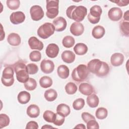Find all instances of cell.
I'll return each instance as SVG.
<instances>
[{
	"label": "cell",
	"mask_w": 129,
	"mask_h": 129,
	"mask_svg": "<svg viewBox=\"0 0 129 129\" xmlns=\"http://www.w3.org/2000/svg\"><path fill=\"white\" fill-rule=\"evenodd\" d=\"M87 14V9L83 6H71L66 10L67 17L76 22L82 21Z\"/></svg>",
	"instance_id": "cell-1"
},
{
	"label": "cell",
	"mask_w": 129,
	"mask_h": 129,
	"mask_svg": "<svg viewBox=\"0 0 129 129\" xmlns=\"http://www.w3.org/2000/svg\"><path fill=\"white\" fill-rule=\"evenodd\" d=\"M14 69L18 82L24 83L29 79V73L27 71L26 62L22 60L17 61L14 66Z\"/></svg>",
	"instance_id": "cell-2"
},
{
	"label": "cell",
	"mask_w": 129,
	"mask_h": 129,
	"mask_svg": "<svg viewBox=\"0 0 129 129\" xmlns=\"http://www.w3.org/2000/svg\"><path fill=\"white\" fill-rule=\"evenodd\" d=\"M89 71L87 67L83 64L79 65L75 68L72 73V79L78 82H83L88 78Z\"/></svg>",
	"instance_id": "cell-3"
},
{
	"label": "cell",
	"mask_w": 129,
	"mask_h": 129,
	"mask_svg": "<svg viewBox=\"0 0 129 129\" xmlns=\"http://www.w3.org/2000/svg\"><path fill=\"white\" fill-rule=\"evenodd\" d=\"M55 28L50 23L46 22L40 26L37 30V35L42 39H47L54 34Z\"/></svg>",
	"instance_id": "cell-4"
},
{
	"label": "cell",
	"mask_w": 129,
	"mask_h": 129,
	"mask_svg": "<svg viewBox=\"0 0 129 129\" xmlns=\"http://www.w3.org/2000/svg\"><path fill=\"white\" fill-rule=\"evenodd\" d=\"M59 1H46V15L49 19L55 18L58 14Z\"/></svg>",
	"instance_id": "cell-5"
},
{
	"label": "cell",
	"mask_w": 129,
	"mask_h": 129,
	"mask_svg": "<svg viewBox=\"0 0 129 129\" xmlns=\"http://www.w3.org/2000/svg\"><path fill=\"white\" fill-rule=\"evenodd\" d=\"M14 70L12 67H7L4 69L1 78L2 83L4 86L10 87L14 84Z\"/></svg>",
	"instance_id": "cell-6"
},
{
	"label": "cell",
	"mask_w": 129,
	"mask_h": 129,
	"mask_svg": "<svg viewBox=\"0 0 129 129\" xmlns=\"http://www.w3.org/2000/svg\"><path fill=\"white\" fill-rule=\"evenodd\" d=\"M102 13V10L100 6L95 5L92 7L90 10V13L87 18L89 21L93 24L98 23L100 19V16Z\"/></svg>",
	"instance_id": "cell-7"
},
{
	"label": "cell",
	"mask_w": 129,
	"mask_h": 129,
	"mask_svg": "<svg viewBox=\"0 0 129 129\" xmlns=\"http://www.w3.org/2000/svg\"><path fill=\"white\" fill-rule=\"evenodd\" d=\"M31 18L32 20L38 21L42 19L44 16V12L42 8L38 5L33 6L30 10Z\"/></svg>",
	"instance_id": "cell-8"
},
{
	"label": "cell",
	"mask_w": 129,
	"mask_h": 129,
	"mask_svg": "<svg viewBox=\"0 0 129 129\" xmlns=\"http://www.w3.org/2000/svg\"><path fill=\"white\" fill-rule=\"evenodd\" d=\"M102 65V61L99 59H93L88 63L87 68L90 72L96 75L100 71Z\"/></svg>",
	"instance_id": "cell-9"
},
{
	"label": "cell",
	"mask_w": 129,
	"mask_h": 129,
	"mask_svg": "<svg viewBox=\"0 0 129 129\" xmlns=\"http://www.w3.org/2000/svg\"><path fill=\"white\" fill-rule=\"evenodd\" d=\"M108 16L111 21H118L122 18V11L119 8H112L108 12Z\"/></svg>",
	"instance_id": "cell-10"
},
{
	"label": "cell",
	"mask_w": 129,
	"mask_h": 129,
	"mask_svg": "<svg viewBox=\"0 0 129 129\" xmlns=\"http://www.w3.org/2000/svg\"><path fill=\"white\" fill-rule=\"evenodd\" d=\"M10 20L12 24L18 25L24 21L25 20V15L22 12H15L11 14Z\"/></svg>",
	"instance_id": "cell-11"
},
{
	"label": "cell",
	"mask_w": 129,
	"mask_h": 129,
	"mask_svg": "<svg viewBox=\"0 0 129 129\" xmlns=\"http://www.w3.org/2000/svg\"><path fill=\"white\" fill-rule=\"evenodd\" d=\"M40 69L45 74H50L54 69L53 62L49 59H43L40 63Z\"/></svg>",
	"instance_id": "cell-12"
},
{
	"label": "cell",
	"mask_w": 129,
	"mask_h": 129,
	"mask_svg": "<svg viewBox=\"0 0 129 129\" xmlns=\"http://www.w3.org/2000/svg\"><path fill=\"white\" fill-rule=\"evenodd\" d=\"M53 25L56 31L61 32L66 29L67 23L64 18L62 17H58L53 21Z\"/></svg>",
	"instance_id": "cell-13"
},
{
	"label": "cell",
	"mask_w": 129,
	"mask_h": 129,
	"mask_svg": "<svg viewBox=\"0 0 129 129\" xmlns=\"http://www.w3.org/2000/svg\"><path fill=\"white\" fill-rule=\"evenodd\" d=\"M84 31L83 25L79 22H74L70 27V32L74 36H79L81 35Z\"/></svg>",
	"instance_id": "cell-14"
},
{
	"label": "cell",
	"mask_w": 129,
	"mask_h": 129,
	"mask_svg": "<svg viewBox=\"0 0 129 129\" xmlns=\"http://www.w3.org/2000/svg\"><path fill=\"white\" fill-rule=\"evenodd\" d=\"M45 52L48 57L50 58H55L59 52V47L55 43H50L46 48Z\"/></svg>",
	"instance_id": "cell-15"
},
{
	"label": "cell",
	"mask_w": 129,
	"mask_h": 129,
	"mask_svg": "<svg viewBox=\"0 0 129 129\" xmlns=\"http://www.w3.org/2000/svg\"><path fill=\"white\" fill-rule=\"evenodd\" d=\"M28 44L32 49L42 50L43 48V44L35 36L31 37L28 40Z\"/></svg>",
	"instance_id": "cell-16"
},
{
	"label": "cell",
	"mask_w": 129,
	"mask_h": 129,
	"mask_svg": "<svg viewBox=\"0 0 129 129\" xmlns=\"http://www.w3.org/2000/svg\"><path fill=\"white\" fill-rule=\"evenodd\" d=\"M124 61V56L121 53H113L110 58L111 64L114 67L121 66Z\"/></svg>",
	"instance_id": "cell-17"
},
{
	"label": "cell",
	"mask_w": 129,
	"mask_h": 129,
	"mask_svg": "<svg viewBox=\"0 0 129 129\" xmlns=\"http://www.w3.org/2000/svg\"><path fill=\"white\" fill-rule=\"evenodd\" d=\"M79 90L82 94L86 96H89L92 94L94 92V88L89 83H83L79 85Z\"/></svg>",
	"instance_id": "cell-18"
},
{
	"label": "cell",
	"mask_w": 129,
	"mask_h": 129,
	"mask_svg": "<svg viewBox=\"0 0 129 129\" xmlns=\"http://www.w3.org/2000/svg\"><path fill=\"white\" fill-rule=\"evenodd\" d=\"M8 42L12 46H17L20 44L21 40L19 34L15 33H10L7 38Z\"/></svg>",
	"instance_id": "cell-19"
},
{
	"label": "cell",
	"mask_w": 129,
	"mask_h": 129,
	"mask_svg": "<svg viewBox=\"0 0 129 129\" xmlns=\"http://www.w3.org/2000/svg\"><path fill=\"white\" fill-rule=\"evenodd\" d=\"M56 112L59 115L63 116V117H67L68 116L71 112V110L69 106L68 105L61 103L58 105L56 108Z\"/></svg>",
	"instance_id": "cell-20"
},
{
	"label": "cell",
	"mask_w": 129,
	"mask_h": 129,
	"mask_svg": "<svg viewBox=\"0 0 129 129\" xmlns=\"http://www.w3.org/2000/svg\"><path fill=\"white\" fill-rule=\"evenodd\" d=\"M27 114L31 118L37 117L40 114V109L35 104H31L27 109Z\"/></svg>",
	"instance_id": "cell-21"
},
{
	"label": "cell",
	"mask_w": 129,
	"mask_h": 129,
	"mask_svg": "<svg viewBox=\"0 0 129 129\" xmlns=\"http://www.w3.org/2000/svg\"><path fill=\"white\" fill-rule=\"evenodd\" d=\"M62 60L67 63H71L74 61L75 59V54L71 50H65L63 51L61 55Z\"/></svg>",
	"instance_id": "cell-22"
},
{
	"label": "cell",
	"mask_w": 129,
	"mask_h": 129,
	"mask_svg": "<svg viewBox=\"0 0 129 129\" xmlns=\"http://www.w3.org/2000/svg\"><path fill=\"white\" fill-rule=\"evenodd\" d=\"M105 33V29L100 25L95 26L92 31V35L96 39H100L104 35Z\"/></svg>",
	"instance_id": "cell-23"
},
{
	"label": "cell",
	"mask_w": 129,
	"mask_h": 129,
	"mask_svg": "<svg viewBox=\"0 0 129 129\" xmlns=\"http://www.w3.org/2000/svg\"><path fill=\"white\" fill-rule=\"evenodd\" d=\"M31 98V95L27 91H23L20 92L17 97L18 102L22 104H25L29 102Z\"/></svg>",
	"instance_id": "cell-24"
},
{
	"label": "cell",
	"mask_w": 129,
	"mask_h": 129,
	"mask_svg": "<svg viewBox=\"0 0 129 129\" xmlns=\"http://www.w3.org/2000/svg\"><path fill=\"white\" fill-rule=\"evenodd\" d=\"M74 50L77 55H83L87 52L88 47L84 43H78L74 47Z\"/></svg>",
	"instance_id": "cell-25"
},
{
	"label": "cell",
	"mask_w": 129,
	"mask_h": 129,
	"mask_svg": "<svg viewBox=\"0 0 129 129\" xmlns=\"http://www.w3.org/2000/svg\"><path fill=\"white\" fill-rule=\"evenodd\" d=\"M69 69L66 65H60L57 68V73L58 76L61 79H66L69 76Z\"/></svg>",
	"instance_id": "cell-26"
},
{
	"label": "cell",
	"mask_w": 129,
	"mask_h": 129,
	"mask_svg": "<svg viewBox=\"0 0 129 129\" xmlns=\"http://www.w3.org/2000/svg\"><path fill=\"white\" fill-rule=\"evenodd\" d=\"M99 102V99L98 97L94 94H91L89 95L87 98V103L89 106L91 108H95L96 107Z\"/></svg>",
	"instance_id": "cell-27"
},
{
	"label": "cell",
	"mask_w": 129,
	"mask_h": 129,
	"mask_svg": "<svg viewBox=\"0 0 129 129\" xmlns=\"http://www.w3.org/2000/svg\"><path fill=\"white\" fill-rule=\"evenodd\" d=\"M44 96L47 101L49 102H51L53 101L56 99L57 94L55 90L53 89H49L45 91Z\"/></svg>",
	"instance_id": "cell-28"
},
{
	"label": "cell",
	"mask_w": 129,
	"mask_h": 129,
	"mask_svg": "<svg viewBox=\"0 0 129 129\" xmlns=\"http://www.w3.org/2000/svg\"><path fill=\"white\" fill-rule=\"evenodd\" d=\"M52 80L48 76L42 77L39 80L40 86L43 88H47L52 85Z\"/></svg>",
	"instance_id": "cell-29"
},
{
	"label": "cell",
	"mask_w": 129,
	"mask_h": 129,
	"mask_svg": "<svg viewBox=\"0 0 129 129\" xmlns=\"http://www.w3.org/2000/svg\"><path fill=\"white\" fill-rule=\"evenodd\" d=\"M119 29L120 33L123 36L128 37L129 35V23L122 21L119 23Z\"/></svg>",
	"instance_id": "cell-30"
},
{
	"label": "cell",
	"mask_w": 129,
	"mask_h": 129,
	"mask_svg": "<svg viewBox=\"0 0 129 129\" xmlns=\"http://www.w3.org/2000/svg\"><path fill=\"white\" fill-rule=\"evenodd\" d=\"M110 71L108 64L104 61H102V67L99 72L96 75L98 77H104L106 76Z\"/></svg>",
	"instance_id": "cell-31"
},
{
	"label": "cell",
	"mask_w": 129,
	"mask_h": 129,
	"mask_svg": "<svg viewBox=\"0 0 129 129\" xmlns=\"http://www.w3.org/2000/svg\"><path fill=\"white\" fill-rule=\"evenodd\" d=\"M75 43V39L71 36H66L62 40V44L64 47L71 48L74 46Z\"/></svg>",
	"instance_id": "cell-32"
},
{
	"label": "cell",
	"mask_w": 129,
	"mask_h": 129,
	"mask_svg": "<svg viewBox=\"0 0 129 129\" xmlns=\"http://www.w3.org/2000/svg\"><path fill=\"white\" fill-rule=\"evenodd\" d=\"M36 87L37 82L33 78H30L25 83H24V87L28 91L34 90L36 89Z\"/></svg>",
	"instance_id": "cell-33"
},
{
	"label": "cell",
	"mask_w": 129,
	"mask_h": 129,
	"mask_svg": "<svg viewBox=\"0 0 129 129\" xmlns=\"http://www.w3.org/2000/svg\"><path fill=\"white\" fill-rule=\"evenodd\" d=\"M55 114L56 113L50 110H46L43 113V117L46 121L53 123L55 118Z\"/></svg>",
	"instance_id": "cell-34"
},
{
	"label": "cell",
	"mask_w": 129,
	"mask_h": 129,
	"mask_svg": "<svg viewBox=\"0 0 129 129\" xmlns=\"http://www.w3.org/2000/svg\"><path fill=\"white\" fill-rule=\"evenodd\" d=\"M108 115L107 110L104 107L98 108L95 113L96 117L99 119H103L106 118Z\"/></svg>",
	"instance_id": "cell-35"
},
{
	"label": "cell",
	"mask_w": 129,
	"mask_h": 129,
	"mask_svg": "<svg viewBox=\"0 0 129 129\" xmlns=\"http://www.w3.org/2000/svg\"><path fill=\"white\" fill-rule=\"evenodd\" d=\"M77 86L73 82H69L65 86V90L67 94L69 95L74 94L77 91Z\"/></svg>",
	"instance_id": "cell-36"
},
{
	"label": "cell",
	"mask_w": 129,
	"mask_h": 129,
	"mask_svg": "<svg viewBox=\"0 0 129 129\" xmlns=\"http://www.w3.org/2000/svg\"><path fill=\"white\" fill-rule=\"evenodd\" d=\"M10 118L6 114L1 113L0 114V128L8 126L10 123Z\"/></svg>",
	"instance_id": "cell-37"
},
{
	"label": "cell",
	"mask_w": 129,
	"mask_h": 129,
	"mask_svg": "<svg viewBox=\"0 0 129 129\" xmlns=\"http://www.w3.org/2000/svg\"><path fill=\"white\" fill-rule=\"evenodd\" d=\"M85 105V100L83 98H78L76 99L73 103V107L75 110H79L82 109Z\"/></svg>",
	"instance_id": "cell-38"
},
{
	"label": "cell",
	"mask_w": 129,
	"mask_h": 129,
	"mask_svg": "<svg viewBox=\"0 0 129 129\" xmlns=\"http://www.w3.org/2000/svg\"><path fill=\"white\" fill-rule=\"evenodd\" d=\"M6 3L8 8L12 10L18 9L20 5V2L19 0H8Z\"/></svg>",
	"instance_id": "cell-39"
},
{
	"label": "cell",
	"mask_w": 129,
	"mask_h": 129,
	"mask_svg": "<svg viewBox=\"0 0 129 129\" xmlns=\"http://www.w3.org/2000/svg\"><path fill=\"white\" fill-rule=\"evenodd\" d=\"M29 58L32 61H39L41 58V54L39 51H33L29 54Z\"/></svg>",
	"instance_id": "cell-40"
},
{
	"label": "cell",
	"mask_w": 129,
	"mask_h": 129,
	"mask_svg": "<svg viewBox=\"0 0 129 129\" xmlns=\"http://www.w3.org/2000/svg\"><path fill=\"white\" fill-rule=\"evenodd\" d=\"M27 69L28 73L30 75H34L36 74L38 71V66L33 63H29L27 65Z\"/></svg>",
	"instance_id": "cell-41"
},
{
	"label": "cell",
	"mask_w": 129,
	"mask_h": 129,
	"mask_svg": "<svg viewBox=\"0 0 129 129\" xmlns=\"http://www.w3.org/2000/svg\"><path fill=\"white\" fill-rule=\"evenodd\" d=\"M64 121V117L62 116L57 113L55 114V118L53 122V123L57 126H60L61 125Z\"/></svg>",
	"instance_id": "cell-42"
},
{
	"label": "cell",
	"mask_w": 129,
	"mask_h": 129,
	"mask_svg": "<svg viewBox=\"0 0 129 129\" xmlns=\"http://www.w3.org/2000/svg\"><path fill=\"white\" fill-rule=\"evenodd\" d=\"M87 128H99L98 123L96 121V119H91L88 121L87 123Z\"/></svg>",
	"instance_id": "cell-43"
},
{
	"label": "cell",
	"mask_w": 129,
	"mask_h": 129,
	"mask_svg": "<svg viewBox=\"0 0 129 129\" xmlns=\"http://www.w3.org/2000/svg\"><path fill=\"white\" fill-rule=\"evenodd\" d=\"M81 117L84 121L86 123L91 119H95V118L93 115L87 112H83L81 114Z\"/></svg>",
	"instance_id": "cell-44"
},
{
	"label": "cell",
	"mask_w": 129,
	"mask_h": 129,
	"mask_svg": "<svg viewBox=\"0 0 129 129\" xmlns=\"http://www.w3.org/2000/svg\"><path fill=\"white\" fill-rule=\"evenodd\" d=\"M38 128V123L34 121H30L27 123L26 129H37Z\"/></svg>",
	"instance_id": "cell-45"
},
{
	"label": "cell",
	"mask_w": 129,
	"mask_h": 129,
	"mask_svg": "<svg viewBox=\"0 0 129 129\" xmlns=\"http://www.w3.org/2000/svg\"><path fill=\"white\" fill-rule=\"evenodd\" d=\"M114 3H115L119 7H123L126 6L128 5L129 1L128 0H121V1H111Z\"/></svg>",
	"instance_id": "cell-46"
},
{
	"label": "cell",
	"mask_w": 129,
	"mask_h": 129,
	"mask_svg": "<svg viewBox=\"0 0 129 129\" xmlns=\"http://www.w3.org/2000/svg\"><path fill=\"white\" fill-rule=\"evenodd\" d=\"M129 11L127 10V11H126L124 14V16H123V19L125 20H126L127 22L128 21V17H129V14H128V12Z\"/></svg>",
	"instance_id": "cell-47"
},
{
	"label": "cell",
	"mask_w": 129,
	"mask_h": 129,
	"mask_svg": "<svg viewBox=\"0 0 129 129\" xmlns=\"http://www.w3.org/2000/svg\"><path fill=\"white\" fill-rule=\"evenodd\" d=\"M1 31H2V33H1V41H2L3 40L4 38H5V31H3V26L1 24Z\"/></svg>",
	"instance_id": "cell-48"
},
{
	"label": "cell",
	"mask_w": 129,
	"mask_h": 129,
	"mask_svg": "<svg viewBox=\"0 0 129 129\" xmlns=\"http://www.w3.org/2000/svg\"><path fill=\"white\" fill-rule=\"evenodd\" d=\"M74 128H84V129H85L86 127H85V126L83 124L81 123V124H79L77 125H76Z\"/></svg>",
	"instance_id": "cell-49"
},
{
	"label": "cell",
	"mask_w": 129,
	"mask_h": 129,
	"mask_svg": "<svg viewBox=\"0 0 129 129\" xmlns=\"http://www.w3.org/2000/svg\"><path fill=\"white\" fill-rule=\"evenodd\" d=\"M42 128H54L53 126H50V125H48L47 124H45V125L43 126L42 127Z\"/></svg>",
	"instance_id": "cell-50"
}]
</instances>
